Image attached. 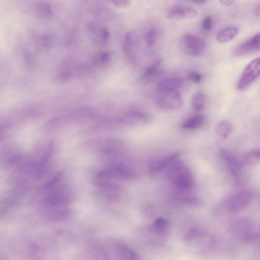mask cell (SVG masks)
Wrapping results in <instances>:
<instances>
[{"label": "cell", "mask_w": 260, "mask_h": 260, "mask_svg": "<svg viewBox=\"0 0 260 260\" xmlns=\"http://www.w3.org/2000/svg\"><path fill=\"white\" fill-rule=\"evenodd\" d=\"M93 111L89 107H82L75 109L70 112L58 117L60 124L78 121L93 116Z\"/></svg>", "instance_id": "obj_9"}, {"label": "cell", "mask_w": 260, "mask_h": 260, "mask_svg": "<svg viewBox=\"0 0 260 260\" xmlns=\"http://www.w3.org/2000/svg\"><path fill=\"white\" fill-rule=\"evenodd\" d=\"M111 12L107 9H102L96 14V17L99 21L101 22L108 21L112 18Z\"/></svg>", "instance_id": "obj_29"}, {"label": "cell", "mask_w": 260, "mask_h": 260, "mask_svg": "<svg viewBox=\"0 0 260 260\" xmlns=\"http://www.w3.org/2000/svg\"><path fill=\"white\" fill-rule=\"evenodd\" d=\"M259 34L257 33L237 45L233 50V54L241 56L259 50Z\"/></svg>", "instance_id": "obj_10"}, {"label": "cell", "mask_w": 260, "mask_h": 260, "mask_svg": "<svg viewBox=\"0 0 260 260\" xmlns=\"http://www.w3.org/2000/svg\"><path fill=\"white\" fill-rule=\"evenodd\" d=\"M158 29L156 27H152L147 32L145 36L146 43L148 47L152 48L155 44L158 37Z\"/></svg>", "instance_id": "obj_26"}, {"label": "cell", "mask_w": 260, "mask_h": 260, "mask_svg": "<svg viewBox=\"0 0 260 260\" xmlns=\"http://www.w3.org/2000/svg\"><path fill=\"white\" fill-rule=\"evenodd\" d=\"M252 197V193L249 191L239 192L226 199L222 203V208L229 213L239 212L249 204Z\"/></svg>", "instance_id": "obj_3"}, {"label": "cell", "mask_w": 260, "mask_h": 260, "mask_svg": "<svg viewBox=\"0 0 260 260\" xmlns=\"http://www.w3.org/2000/svg\"><path fill=\"white\" fill-rule=\"evenodd\" d=\"M213 24V18L210 16H206L202 20L201 25L204 31H208L212 29Z\"/></svg>", "instance_id": "obj_31"}, {"label": "cell", "mask_w": 260, "mask_h": 260, "mask_svg": "<svg viewBox=\"0 0 260 260\" xmlns=\"http://www.w3.org/2000/svg\"><path fill=\"white\" fill-rule=\"evenodd\" d=\"M180 202L190 206H197L200 204V200L195 197L183 196L179 197L178 199Z\"/></svg>", "instance_id": "obj_30"}, {"label": "cell", "mask_w": 260, "mask_h": 260, "mask_svg": "<svg viewBox=\"0 0 260 260\" xmlns=\"http://www.w3.org/2000/svg\"><path fill=\"white\" fill-rule=\"evenodd\" d=\"M206 2L205 1H194L193 3L194 4H197L198 5H202L204 4Z\"/></svg>", "instance_id": "obj_37"}, {"label": "cell", "mask_w": 260, "mask_h": 260, "mask_svg": "<svg viewBox=\"0 0 260 260\" xmlns=\"http://www.w3.org/2000/svg\"><path fill=\"white\" fill-rule=\"evenodd\" d=\"M168 169V178L176 188L184 190L192 187L193 184L192 176L181 161L177 160Z\"/></svg>", "instance_id": "obj_1"}, {"label": "cell", "mask_w": 260, "mask_h": 260, "mask_svg": "<svg viewBox=\"0 0 260 260\" xmlns=\"http://www.w3.org/2000/svg\"><path fill=\"white\" fill-rule=\"evenodd\" d=\"M260 151L259 149H254L249 151L244 156V162L249 166L256 165L259 161Z\"/></svg>", "instance_id": "obj_24"}, {"label": "cell", "mask_w": 260, "mask_h": 260, "mask_svg": "<svg viewBox=\"0 0 260 260\" xmlns=\"http://www.w3.org/2000/svg\"><path fill=\"white\" fill-rule=\"evenodd\" d=\"M259 11H260V6H259V4H258L256 5H255V6L254 8V12L256 16H259Z\"/></svg>", "instance_id": "obj_36"}, {"label": "cell", "mask_w": 260, "mask_h": 260, "mask_svg": "<svg viewBox=\"0 0 260 260\" xmlns=\"http://www.w3.org/2000/svg\"><path fill=\"white\" fill-rule=\"evenodd\" d=\"M233 126L228 120L220 121L216 126V132L222 139L227 138L232 132Z\"/></svg>", "instance_id": "obj_21"}, {"label": "cell", "mask_w": 260, "mask_h": 260, "mask_svg": "<svg viewBox=\"0 0 260 260\" xmlns=\"http://www.w3.org/2000/svg\"><path fill=\"white\" fill-rule=\"evenodd\" d=\"M182 105V96L178 91L160 94L157 101L158 107L166 111L177 110L181 108Z\"/></svg>", "instance_id": "obj_5"}, {"label": "cell", "mask_w": 260, "mask_h": 260, "mask_svg": "<svg viewBox=\"0 0 260 260\" xmlns=\"http://www.w3.org/2000/svg\"><path fill=\"white\" fill-rule=\"evenodd\" d=\"M39 8L41 12L46 16L51 15L52 13V10L50 6L46 3H42L40 5Z\"/></svg>", "instance_id": "obj_33"}, {"label": "cell", "mask_w": 260, "mask_h": 260, "mask_svg": "<svg viewBox=\"0 0 260 260\" xmlns=\"http://www.w3.org/2000/svg\"><path fill=\"white\" fill-rule=\"evenodd\" d=\"M88 36L95 43L103 44L110 37L109 30L99 22L92 21L88 23L86 27Z\"/></svg>", "instance_id": "obj_6"}, {"label": "cell", "mask_w": 260, "mask_h": 260, "mask_svg": "<svg viewBox=\"0 0 260 260\" xmlns=\"http://www.w3.org/2000/svg\"><path fill=\"white\" fill-rule=\"evenodd\" d=\"M192 109L196 112L202 111L205 106V97L200 91L196 92L192 96L191 101Z\"/></svg>", "instance_id": "obj_23"}, {"label": "cell", "mask_w": 260, "mask_h": 260, "mask_svg": "<svg viewBox=\"0 0 260 260\" xmlns=\"http://www.w3.org/2000/svg\"><path fill=\"white\" fill-rule=\"evenodd\" d=\"M238 32L239 28L238 27L228 26L222 29L217 33L216 39L219 43H226L235 38Z\"/></svg>", "instance_id": "obj_19"}, {"label": "cell", "mask_w": 260, "mask_h": 260, "mask_svg": "<svg viewBox=\"0 0 260 260\" xmlns=\"http://www.w3.org/2000/svg\"><path fill=\"white\" fill-rule=\"evenodd\" d=\"M259 75V58L251 61L244 68L238 82L237 87L245 89L250 85Z\"/></svg>", "instance_id": "obj_4"}, {"label": "cell", "mask_w": 260, "mask_h": 260, "mask_svg": "<svg viewBox=\"0 0 260 260\" xmlns=\"http://www.w3.org/2000/svg\"><path fill=\"white\" fill-rule=\"evenodd\" d=\"M116 252L120 260H140L137 252L123 243L117 245Z\"/></svg>", "instance_id": "obj_16"}, {"label": "cell", "mask_w": 260, "mask_h": 260, "mask_svg": "<svg viewBox=\"0 0 260 260\" xmlns=\"http://www.w3.org/2000/svg\"><path fill=\"white\" fill-rule=\"evenodd\" d=\"M111 3L117 7H125L127 6L129 4L130 2L128 1H112Z\"/></svg>", "instance_id": "obj_34"}, {"label": "cell", "mask_w": 260, "mask_h": 260, "mask_svg": "<svg viewBox=\"0 0 260 260\" xmlns=\"http://www.w3.org/2000/svg\"><path fill=\"white\" fill-rule=\"evenodd\" d=\"M183 84V80L179 77H171L161 80L157 84L156 90L159 94L178 91Z\"/></svg>", "instance_id": "obj_12"}, {"label": "cell", "mask_w": 260, "mask_h": 260, "mask_svg": "<svg viewBox=\"0 0 260 260\" xmlns=\"http://www.w3.org/2000/svg\"><path fill=\"white\" fill-rule=\"evenodd\" d=\"M252 223L246 219H239L234 221L230 226L232 233L238 235L240 237L245 234L253 231Z\"/></svg>", "instance_id": "obj_18"}, {"label": "cell", "mask_w": 260, "mask_h": 260, "mask_svg": "<svg viewBox=\"0 0 260 260\" xmlns=\"http://www.w3.org/2000/svg\"><path fill=\"white\" fill-rule=\"evenodd\" d=\"M204 231L200 228L194 227L189 229L184 235V239L186 241L193 240L202 237Z\"/></svg>", "instance_id": "obj_27"}, {"label": "cell", "mask_w": 260, "mask_h": 260, "mask_svg": "<svg viewBox=\"0 0 260 260\" xmlns=\"http://www.w3.org/2000/svg\"><path fill=\"white\" fill-rule=\"evenodd\" d=\"M147 116L141 112H131L123 114L116 120L119 124L136 125L145 124L148 122Z\"/></svg>", "instance_id": "obj_13"}, {"label": "cell", "mask_w": 260, "mask_h": 260, "mask_svg": "<svg viewBox=\"0 0 260 260\" xmlns=\"http://www.w3.org/2000/svg\"><path fill=\"white\" fill-rule=\"evenodd\" d=\"M234 2L235 1L233 0H222L220 1L221 4L226 6L232 5Z\"/></svg>", "instance_id": "obj_35"}, {"label": "cell", "mask_w": 260, "mask_h": 260, "mask_svg": "<svg viewBox=\"0 0 260 260\" xmlns=\"http://www.w3.org/2000/svg\"><path fill=\"white\" fill-rule=\"evenodd\" d=\"M134 41L131 32H127L123 40V50L128 59L132 61L134 59Z\"/></svg>", "instance_id": "obj_22"}, {"label": "cell", "mask_w": 260, "mask_h": 260, "mask_svg": "<svg viewBox=\"0 0 260 260\" xmlns=\"http://www.w3.org/2000/svg\"><path fill=\"white\" fill-rule=\"evenodd\" d=\"M112 178L122 180H132L136 177V174L126 166L120 164H112L102 171Z\"/></svg>", "instance_id": "obj_7"}, {"label": "cell", "mask_w": 260, "mask_h": 260, "mask_svg": "<svg viewBox=\"0 0 260 260\" xmlns=\"http://www.w3.org/2000/svg\"><path fill=\"white\" fill-rule=\"evenodd\" d=\"M240 239L244 243L253 244L258 240L259 234L253 231L244 234L240 237Z\"/></svg>", "instance_id": "obj_28"}, {"label": "cell", "mask_w": 260, "mask_h": 260, "mask_svg": "<svg viewBox=\"0 0 260 260\" xmlns=\"http://www.w3.org/2000/svg\"><path fill=\"white\" fill-rule=\"evenodd\" d=\"M179 153L175 152L168 155L163 158L152 162L149 167V171L152 175H155L159 172L168 169L177 161Z\"/></svg>", "instance_id": "obj_11"}, {"label": "cell", "mask_w": 260, "mask_h": 260, "mask_svg": "<svg viewBox=\"0 0 260 260\" xmlns=\"http://www.w3.org/2000/svg\"><path fill=\"white\" fill-rule=\"evenodd\" d=\"M162 71L161 61L157 59L146 69L143 75V79L146 81H151L160 75Z\"/></svg>", "instance_id": "obj_17"}, {"label": "cell", "mask_w": 260, "mask_h": 260, "mask_svg": "<svg viewBox=\"0 0 260 260\" xmlns=\"http://www.w3.org/2000/svg\"><path fill=\"white\" fill-rule=\"evenodd\" d=\"M180 47L185 54L190 56H199L204 52L206 42L200 36L193 33H186L180 40Z\"/></svg>", "instance_id": "obj_2"}, {"label": "cell", "mask_w": 260, "mask_h": 260, "mask_svg": "<svg viewBox=\"0 0 260 260\" xmlns=\"http://www.w3.org/2000/svg\"><path fill=\"white\" fill-rule=\"evenodd\" d=\"M198 15L197 11L187 6H177L172 7L168 11L167 16L172 19H190Z\"/></svg>", "instance_id": "obj_14"}, {"label": "cell", "mask_w": 260, "mask_h": 260, "mask_svg": "<svg viewBox=\"0 0 260 260\" xmlns=\"http://www.w3.org/2000/svg\"><path fill=\"white\" fill-rule=\"evenodd\" d=\"M220 155L230 174L236 180L238 179L241 174V165L237 157L225 149L220 150Z\"/></svg>", "instance_id": "obj_8"}, {"label": "cell", "mask_w": 260, "mask_h": 260, "mask_svg": "<svg viewBox=\"0 0 260 260\" xmlns=\"http://www.w3.org/2000/svg\"><path fill=\"white\" fill-rule=\"evenodd\" d=\"M111 56L110 52L104 51L98 54L93 60L95 65L100 67H104L109 63Z\"/></svg>", "instance_id": "obj_25"}, {"label": "cell", "mask_w": 260, "mask_h": 260, "mask_svg": "<svg viewBox=\"0 0 260 260\" xmlns=\"http://www.w3.org/2000/svg\"><path fill=\"white\" fill-rule=\"evenodd\" d=\"M170 227L169 221L162 217L156 218L149 227V230L153 234L162 236L165 235L168 232Z\"/></svg>", "instance_id": "obj_15"}, {"label": "cell", "mask_w": 260, "mask_h": 260, "mask_svg": "<svg viewBox=\"0 0 260 260\" xmlns=\"http://www.w3.org/2000/svg\"><path fill=\"white\" fill-rule=\"evenodd\" d=\"M188 79L194 83H199L203 79L202 75L198 72L191 71L188 73Z\"/></svg>", "instance_id": "obj_32"}, {"label": "cell", "mask_w": 260, "mask_h": 260, "mask_svg": "<svg viewBox=\"0 0 260 260\" xmlns=\"http://www.w3.org/2000/svg\"><path fill=\"white\" fill-rule=\"evenodd\" d=\"M205 120L204 115L198 114L194 115L181 124V127L189 130L197 129L203 126Z\"/></svg>", "instance_id": "obj_20"}]
</instances>
